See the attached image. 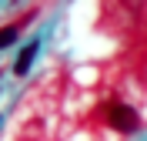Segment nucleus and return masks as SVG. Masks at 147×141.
<instances>
[{
    "label": "nucleus",
    "instance_id": "7ed1b4c3",
    "mask_svg": "<svg viewBox=\"0 0 147 141\" xmlns=\"http://www.w3.org/2000/svg\"><path fill=\"white\" fill-rule=\"evenodd\" d=\"M13 40H17V27H3L0 30V47H10Z\"/></svg>",
    "mask_w": 147,
    "mask_h": 141
},
{
    "label": "nucleus",
    "instance_id": "f257e3e1",
    "mask_svg": "<svg viewBox=\"0 0 147 141\" xmlns=\"http://www.w3.org/2000/svg\"><path fill=\"white\" fill-rule=\"evenodd\" d=\"M107 124L114 131H124V134H134L140 131V114L130 108V104H110L107 108Z\"/></svg>",
    "mask_w": 147,
    "mask_h": 141
},
{
    "label": "nucleus",
    "instance_id": "f03ea898",
    "mask_svg": "<svg viewBox=\"0 0 147 141\" xmlns=\"http://www.w3.org/2000/svg\"><path fill=\"white\" fill-rule=\"evenodd\" d=\"M37 50H40V40H30L24 50H20V57H17V64H13V71L17 74H27L30 71V64H34V57H37Z\"/></svg>",
    "mask_w": 147,
    "mask_h": 141
}]
</instances>
